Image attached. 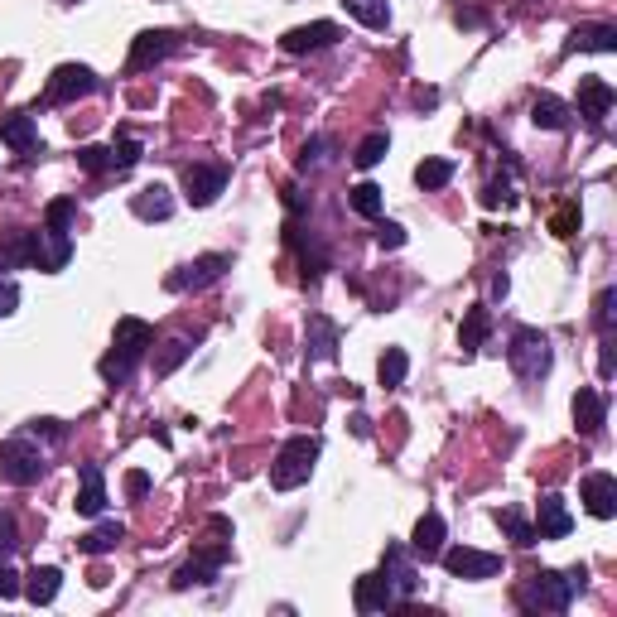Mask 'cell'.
Returning a JSON list of instances; mask_svg holds the SVG:
<instances>
[{"label":"cell","instance_id":"1","mask_svg":"<svg viewBox=\"0 0 617 617\" xmlns=\"http://www.w3.org/2000/svg\"><path fill=\"white\" fill-rule=\"evenodd\" d=\"M73 217H78V203L73 198H54L49 213H44V227L29 232V266L39 270H63L73 261Z\"/></svg>","mask_w":617,"mask_h":617},{"label":"cell","instance_id":"2","mask_svg":"<svg viewBox=\"0 0 617 617\" xmlns=\"http://www.w3.org/2000/svg\"><path fill=\"white\" fill-rule=\"evenodd\" d=\"M584 579H589L584 564H574V569H564V574L540 569V574H531V579L516 589V608H521V613H569V603L579 598Z\"/></svg>","mask_w":617,"mask_h":617},{"label":"cell","instance_id":"3","mask_svg":"<svg viewBox=\"0 0 617 617\" xmlns=\"http://www.w3.org/2000/svg\"><path fill=\"white\" fill-rule=\"evenodd\" d=\"M155 348V328L145 319H135V314H126V319H116V338H111V352L97 362V372H102V381H111V386H126L135 376V367H140V357Z\"/></svg>","mask_w":617,"mask_h":617},{"label":"cell","instance_id":"4","mask_svg":"<svg viewBox=\"0 0 617 617\" xmlns=\"http://www.w3.org/2000/svg\"><path fill=\"white\" fill-rule=\"evenodd\" d=\"M314 463H319V439L314 434H295V439L280 444V454L270 463V483L280 487V492H290V487L309 483Z\"/></svg>","mask_w":617,"mask_h":617},{"label":"cell","instance_id":"5","mask_svg":"<svg viewBox=\"0 0 617 617\" xmlns=\"http://www.w3.org/2000/svg\"><path fill=\"white\" fill-rule=\"evenodd\" d=\"M39 473H44V449L34 444V434L0 439V483L29 487V483H39Z\"/></svg>","mask_w":617,"mask_h":617},{"label":"cell","instance_id":"6","mask_svg":"<svg viewBox=\"0 0 617 617\" xmlns=\"http://www.w3.org/2000/svg\"><path fill=\"white\" fill-rule=\"evenodd\" d=\"M507 362H511V372L526 376V381L545 376L550 372V362H555L550 338H545L540 328H516V333H511V348H507Z\"/></svg>","mask_w":617,"mask_h":617},{"label":"cell","instance_id":"7","mask_svg":"<svg viewBox=\"0 0 617 617\" xmlns=\"http://www.w3.org/2000/svg\"><path fill=\"white\" fill-rule=\"evenodd\" d=\"M232 270V256H222V251H213V256H198V261H188V266H179L164 285L174 290V295H184V290H208V285H217L222 275Z\"/></svg>","mask_w":617,"mask_h":617},{"label":"cell","instance_id":"8","mask_svg":"<svg viewBox=\"0 0 617 617\" xmlns=\"http://www.w3.org/2000/svg\"><path fill=\"white\" fill-rule=\"evenodd\" d=\"M87 92H97V73L82 68V63H63V68H54V78L44 87V102L49 107H68V102H78Z\"/></svg>","mask_w":617,"mask_h":617},{"label":"cell","instance_id":"9","mask_svg":"<svg viewBox=\"0 0 617 617\" xmlns=\"http://www.w3.org/2000/svg\"><path fill=\"white\" fill-rule=\"evenodd\" d=\"M227 188V164H188L184 169V198L193 208L217 203V193Z\"/></svg>","mask_w":617,"mask_h":617},{"label":"cell","instance_id":"10","mask_svg":"<svg viewBox=\"0 0 617 617\" xmlns=\"http://www.w3.org/2000/svg\"><path fill=\"white\" fill-rule=\"evenodd\" d=\"M444 569L454 579H492L502 569V555H487V550H468V545H454V550H439Z\"/></svg>","mask_w":617,"mask_h":617},{"label":"cell","instance_id":"11","mask_svg":"<svg viewBox=\"0 0 617 617\" xmlns=\"http://www.w3.org/2000/svg\"><path fill=\"white\" fill-rule=\"evenodd\" d=\"M381 579L391 584L396 603H405V598H415V593H420V569L410 564L405 545H386V560H381Z\"/></svg>","mask_w":617,"mask_h":617},{"label":"cell","instance_id":"12","mask_svg":"<svg viewBox=\"0 0 617 617\" xmlns=\"http://www.w3.org/2000/svg\"><path fill=\"white\" fill-rule=\"evenodd\" d=\"M179 49V34L174 29H145L140 39H135L131 58H126V68L131 73H145V68H155V63H164V58Z\"/></svg>","mask_w":617,"mask_h":617},{"label":"cell","instance_id":"13","mask_svg":"<svg viewBox=\"0 0 617 617\" xmlns=\"http://www.w3.org/2000/svg\"><path fill=\"white\" fill-rule=\"evenodd\" d=\"M574 531V516H569V502L560 492H545L536 507V540H564Z\"/></svg>","mask_w":617,"mask_h":617},{"label":"cell","instance_id":"14","mask_svg":"<svg viewBox=\"0 0 617 617\" xmlns=\"http://www.w3.org/2000/svg\"><path fill=\"white\" fill-rule=\"evenodd\" d=\"M579 497H584L589 516H598V521L617 516V478H613V473H584V483H579Z\"/></svg>","mask_w":617,"mask_h":617},{"label":"cell","instance_id":"15","mask_svg":"<svg viewBox=\"0 0 617 617\" xmlns=\"http://www.w3.org/2000/svg\"><path fill=\"white\" fill-rule=\"evenodd\" d=\"M338 34H343V29L333 25V20H314V25L290 29V34L280 39V49H285V54H314V49H328V44H338Z\"/></svg>","mask_w":617,"mask_h":617},{"label":"cell","instance_id":"16","mask_svg":"<svg viewBox=\"0 0 617 617\" xmlns=\"http://www.w3.org/2000/svg\"><path fill=\"white\" fill-rule=\"evenodd\" d=\"M613 87H608V82L603 78H584L579 82V116H584V121H589V126H603V121H608V111H613Z\"/></svg>","mask_w":617,"mask_h":617},{"label":"cell","instance_id":"17","mask_svg":"<svg viewBox=\"0 0 617 617\" xmlns=\"http://www.w3.org/2000/svg\"><path fill=\"white\" fill-rule=\"evenodd\" d=\"M564 49L569 54H617V29L613 25H579L569 29V39H564Z\"/></svg>","mask_w":617,"mask_h":617},{"label":"cell","instance_id":"18","mask_svg":"<svg viewBox=\"0 0 617 617\" xmlns=\"http://www.w3.org/2000/svg\"><path fill=\"white\" fill-rule=\"evenodd\" d=\"M439 550H444V516H439V511H425V516L415 521L410 555H420V560H439Z\"/></svg>","mask_w":617,"mask_h":617},{"label":"cell","instance_id":"19","mask_svg":"<svg viewBox=\"0 0 617 617\" xmlns=\"http://www.w3.org/2000/svg\"><path fill=\"white\" fill-rule=\"evenodd\" d=\"M603 420H608V396L593 391V386H584V391L574 396V425H579V434H598L603 430Z\"/></svg>","mask_w":617,"mask_h":617},{"label":"cell","instance_id":"20","mask_svg":"<svg viewBox=\"0 0 617 617\" xmlns=\"http://www.w3.org/2000/svg\"><path fill=\"white\" fill-rule=\"evenodd\" d=\"M73 507H78V516H102V507H107V478L97 463H82V492Z\"/></svg>","mask_w":617,"mask_h":617},{"label":"cell","instance_id":"21","mask_svg":"<svg viewBox=\"0 0 617 617\" xmlns=\"http://www.w3.org/2000/svg\"><path fill=\"white\" fill-rule=\"evenodd\" d=\"M352 603H357V613H386V608L396 603V593H391V584H386L381 574H362Z\"/></svg>","mask_w":617,"mask_h":617},{"label":"cell","instance_id":"22","mask_svg":"<svg viewBox=\"0 0 617 617\" xmlns=\"http://www.w3.org/2000/svg\"><path fill=\"white\" fill-rule=\"evenodd\" d=\"M131 213L140 217V222H164V217L174 213V193L164 184H150V188H140L131 198Z\"/></svg>","mask_w":617,"mask_h":617},{"label":"cell","instance_id":"23","mask_svg":"<svg viewBox=\"0 0 617 617\" xmlns=\"http://www.w3.org/2000/svg\"><path fill=\"white\" fill-rule=\"evenodd\" d=\"M304 343H309V362H333V357H338V323L333 319H323V314H314V319H309V338H304Z\"/></svg>","mask_w":617,"mask_h":617},{"label":"cell","instance_id":"24","mask_svg":"<svg viewBox=\"0 0 617 617\" xmlns=\"http://www.w3.org/2000/svg\"><path fill=\"white\" fill-rule=\"evenodd\" d=\"M0 140H5L10 150H20V155H34V150H39V126H34V116H29V111L5 116V121H0Z\"/></svg>","mask_w":617,"mask_h":617},{"label":"cell","instance_id":"25","mask_svg":"<svg viewBox=\"0 0 617 617\" xmlns=\"http://www.w3.org/2000/svg\"><path fill=\"white\" fill-rule=\"evenodd\" d=\"M58 589H63V574H58L54 564L29 569V574H25V598L34 603V608H49V603L58 598Z\"/></svg>","mask_w":617,"mask_h":617},{"label":"cell","instance_id":"26","mask_svg":"<svg viewBox=\"0 0 617 617\" xmlns=\"http://www.w3.org/2000/svg\"><path fill=\"white\" fill-rule=\"evenodd\" d=\"M487 333H492V314H487L483 304L468 309V314H463V328H458V348H463V357H473V352L483 348Z\"/></svg>","mask_w":617,"mask_h":617},{"label":"cell","instance_id":"27","mask_svg":"<svg viewBox=\"0 0 617 617\" xmlns=\"http://www.w3.org/2000/svg\"><path fill=\"white\" fill-rule=\"evenodd\" d=\"M531 121H536L540 131H564V126H569V107H564L560 97L540 92L536 102H531Z\"/></svg>","mask_w":617,"mask_h":617},{"label":"cell","instance_id":"28","mask_svg":"<svg viewBox=\"0 0 617 617\" xmlns=\"http://www.w3.org/2000/svg\"><path fill=\"white\" fill-rule=\"evenodd\" d=\"M121 536H126V526H121V521H102V526H97V531H87L78 545H82V555H107V550H116V545H121Z\"/></svg>","mask_w":617,"mask_h":617},{"label":"cell","instance_id":"29","mask_svg":"<svg viewBox=\"0 0 617 617\" xmlns=\"http://www.w3.org/2000/svg\"><path fill=\"white\" fill-rule=\"evenodd\" d=\"M188 357H193V343L188 338H164L160 352H155V376H169V372H179Z\"/></svg>","mask_w":617,"mask_h":617},{"label":"cell","instance_id":"30","mask_svg":"<svg viewBox=\"0 0 617 617\" xmlns=\"http://www.w3.org/2000/svg\"><path fill=\"white\" fill-rule=\"evenodd\" d=\"M497 526H502V531L511 536V545H521V550H531V545H536V526H531V521H526L516 507L497 511Z\"/></svg>","mask_w":617,"mask_h":617},{"label":"cell","instance_id":"31","mask_svg":"<svg viewBox=\"0 0 617 617\" xmlns=\"http://www.w3.org/2000/svg\"><path fill=\"white\" fill-rule=\"evenodd\" d=\"M352 20H362L367 29H386L391 25V5L386 0H343Z\"/></svg>","mask_w":617,"mask_h":617},{"label":"cell","instance_id":"32","mask_svg":"<svg viewBox=\"0 0 617 617\" xmlns=\"http://www.w3.org/2000/svg\"><path fill=\"white\" fill-rule=\"evenodd\" d=\"M29 266V232H5L0 237V270Z\"/></svg>","mask_w":617,"mask_h":617},{"label":"cell","instance_id":"33","mask_svg":"<svg viewBox=\"0 0 617 617\" xmlns=\"http://www.w3.org/2000/svg\"><path fill=\"white\" fill-rule=\"evenodd\" d=\"M386 150H391V135H386V131H372L367 140H362V145H357L352 164H357V169H376V164L386 160Z\"/></svg>","mask_w":617,"mask_h":617},{"label":"cell","instance_id":"34","mask_svg":"<svg viewBox=\"0 0 617 617\" xmlns=\"http://www.w3.org/2000/svg\"><path fill=\"white\" fill-rule=\"evenodd\" d=\"M405 372H410V357H405V348H386V352H381V362H376L381 386H401Z\"/></svg>","mask_w":617,"mask_h":617},{"label":"cell","instance_id":"35","mask_svg":"<svg viewBox=\"0 0 617 617\" xmlns=\"http://www.w3.org/2000/svg\"><path fill=\"white\" fill-rule=\"evenodd\" d=\"M454 179V160H425L420 169H415V184L425 188V193H434V188H444Z\"/></svg>","mask_w":617,"mask_h":617},{"label":"cell","instance_id":"36","mask_svg":"<svg viewBox=\"0 0 617 617\" xmlns=\"http://www.w3.org/2000/svg\"><path fill=\"white\" fill-rule=\"evenodd\" d=\"M348 203H352V213H362V217H381V208H386V198H381L376 184H357L348 193Z\"/></svg>","mask_w":617,"mask_h":617},{"label":"cell","instance_id":"37","mask_svg":"<svg viewBox=\"0 0 617 617\" xmlns=\"http://www.w3.org/2000/svg\"><path fill=\"white\" fill-rule=\"evenodd\" d=\"M213 564H203L198 560V555H193V560L184 564V569H179V574H174V589H193V584H213Z\"/></svg>","mask_w":617,"mask_h":617},{"label":"cell","instance_id":"38","mask_svg":"<svg viewBox=\"0 0 617 617\" xmlns=\"http://www.w3.org/2000/svg\"><path fill=\"white\" fill-rule=\"evenodd\" d=\"M78 169H82V174H111V150H107V145H82V150H78Z\"/></svg>","mask_w":617,"mask_h":617},{"label":"cell","instance_id":"39","mask_svg":"<svg viewBox=\"0 0 617 617\" xmlns=\"http://www.w3.org/2000/svg\"><path fill=\"white\" fill-rule=\"evenodd\" d=\"M135 164H140V140H131V135L116 140V145H111V174H126Z\"/></svg>","mask_w":617,"mask_h":617},{"label":"cell","instance_id":"40","mask_svg":"<svg viewBox=\"0 0 617 617\" xmlns=\"http://www.w3.org/2000/svg\"><path fill=\"white\" fill-rule=\"evenodd\" d=\"M483 203L487 208H507V203H516V184H511V179H492L487 193H483Z\"/></svg>","mask_w":617,"mask_h":617},{"label":"cell","instance_id":"41","mask_svg":"<svg viewBox=\"0 0 617 617\" xmlns=\"http://www.w3.org/2000/svg\"><path fill=\"white\" fill-rule=\"evenodd\" d=\"M613 304H617V290H603L598 304H593V309H598L593 319H598V333H603V338H613Z\"/></svg>","mask_w":617,"mask_h":617},{"label":"cell","instance_id":"42","mask_svg":"<svg viewBox=\"0 0 617 617\" xmlns=\"http://www.w3.org/2000/svg\"><path fill=\"white\" fill-rule=\"evenodd\" d=\"M323 160H328V140H323V135H314V140L299 150V169H319Z\"/></svg>","mask_w":617,"mask_h":617},{"label":"cell","instance_id":"43","mask_svg":"<svg viewBox=\"0 0 617 617\" xmlns=\"http://www.w3.org/2000/svg\"><path fill=\"white\" fill-rule=\"evenodd\" d=\"M376 242L386 246V251H401V246H405V227H401V222H381V227H376Z\"/></svg>","mask_w":617,"mask_h":617},{"label":"cell","instance_id":"44","mask_svg":"<svg viewBox=\"0 0 617 617\" xmlns=\"http://www.w3.org/2000/svg\"><path fill=\"white\" fill-rule=\"evenodd\" d=\"M25 589V584H20V574H15V564L5 560V555H0V598H15V593Z\"/></svg>","mask_w":617,"mask_h":617},{"label":"cell","instance_id":"45","mask_svg":"<svg viewBox=\"0 0 617 617\" xmlns=\"http://www.w3.org/2000/svg\"><path fill=\"white\" fill-rule=\"evenodd\" d=\"M29 434H34V439H39V434H44V439H49V444H63V425H58V420H34V425H29Z\"/></svg>","mask_w":617,"mask_h":617},{"label":"cell","instance_id":"46","mask_svg":"<svg viewBox=\"0 0 617 617\" xmlns=\"http://www.w3.org/2000/svg\"><path fill=\"white\" fill-rule=\"evenodd\" d=\"M145 492H150V473H145V468H131V473H126V497H145Z\"/></svg>","mask_w":617,"mask_h":617},{"label":"cell","instance_id":"47","mask_svg":"<svg viewBox=\"0 0 617 617\" xmlns=\"http://www.w3.org/2000/svg\"><path fill=\"white\" fill-rule=\"evenodd\" d=\"M20 540H15V516H0V555L10 560V550H15Z\"/></svg>","mask_w":617,"mask_h":617},{"label":"cell","instance_id":"48","mask_svg":"<svg viewBox=\"0 0 617 617\" xmlns=\"http://www.w3.org/2000/svg\"><path fill=\"white\" fill-rule=\"evenodd\" d=\"M574 227H579V208H564V213L555 217V232H560V237H574Z\"/></svg>","mask_w":617,"mask_h":617},{"label":"cell","instance_id":"49","mask_svg":"<svg viewBox=\"0 0 617 617\" xmlns=\"http://www.w3.org/2000/svg\"><path fill=\"white\" fill-rule=\"evenodd\" d=\"M15 304H20V295H15V285L5 280V285H0V314H15Z\"/></svg>","mask_w":617,"mask_h":617},{"label":"cell","instance_id":"50","mask_svg":"<svg viewBox=\"0 0 617 617\" xmlns=\"http://www.w3.org/2000/svg\"><path fill=\"white\" fill-rule=\"evenodd\" d=\"M352 434L367 439V434H372V420H367V415H352Z\"/></svg>","mask_w":617,"mask_h":617}]
</instances>
